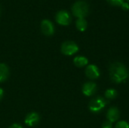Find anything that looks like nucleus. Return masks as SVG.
Wrapping results in <instances>:
<instances>
[{"label":"nucleus","instance_id":"f257e3e1","mask_svg":"<svg viewBox=\"0 0 129 128\" xmlns=\"http://www.w3.org/2000/svg\"><path fill=\"white\" fill-rule=\"evenodd\" d=\"M110 76L115 83H121L128 77L126 67L121 63H114L110 67Z\"/></svg>","mask_w":129,"mask_h":128},{"label":"nucleus","instance_id":"f03ea898","mask_svg":"<svg viewBox=\"0 0 129 128\" xmlns=\"http://www.w3.org/2000/svg\"><path fill=\"white\" fill-rule=\"evenodd\" d=\"M72 12L78 18H85L88 14L89 5L85 1L79 0L73 5Z\"/></svg>","mask_w":129,"mask_h":128},{"label":"nucleus","instance_id":"7ed1b4c3","mask_svg":"<svg viewBox=\"0 0 129 128\" xmlns=\"http://www.w3.org/2000/svg\"><path fill=\"white\" fill-rule=\"evenodd\" d=\"M107 101L101 97H98L91 100L89 103V109L94 113L101 112L107 105Z\"/></svg>","mask_w":129,"mask_h":128},{"label":"nucleus","instance_id":"20e7f679","mask_svg":"<svg viewBox=\"0 0 129 128\" xmlns=\"http://www.w3.org/2000/svg\"><path fill=\"white\" fill-rule=\"evenodd\" d=\"M79 51V46L71 41H65L61 45V52L67 56H72Z\"/></svg>","mask_w":129,"mask_h":128},{"label":"nucleus","instance_id":"39448f33","mask_svg":"<svg viewBox=\"0 0 129 128\" xmlns=\"http://www.w3.org/2000/svg\"><path fill=\"white\" fill-rule=\"evenodd\" d=\"M55 20L56 22L61 26H68L71 23V16L68 11L65 10H60L57 13Z\"/></svg>","mask_w":129,"mask_h":128},{"label":"nucleus","instance_id":"423d86ee","mask_svg":"<svg viewBox=\"0 0 129 128\" xmlns=\"http://www.w3.org/2000/svg\"><path fill=\"white\" fill-rule=\"evenodd\" d=\"M41 29L44 35L51 36L54 33V26L49 20H43L41 23Z\"/></svg>","mask_w":129,"mask_h":128},{"label":"nucleus","instance_id":"0eeeda50","mask_svg":"<svg viewBox=\"0 0 129 128\" xmlns=\"http://www.w3.org/2000/svg\"><path fill=\"white\" fill-rule=\"evenodd\" d=\"M85 75L90 79H97L100 77V71L97 66L88 65L85 69Z\"/></svg>","mask_w":129,"mask_h":128},{"label":"nucleus","instance_id":"6e6552de","mask_svg":"<svg viewBox=\"0 0 129 128\" xmlns=\"http://www.w3.org/2000/svg\"><path fill=\"white\" fill-rule=\"evenodd\" d=\"M97 91V84L94 82H86L82 87V93L85 96L91 97Z\"/></svg>","mask_w":129,"mask_h":128},{"label":"nucleus","instance_id":"1a4fd4ad","mask_svg":"<svg viewBox=\"0 0 129 128\" xmlns=\"http://www.w3.org/2000/svg\"><path fill=\"white\" fill-rule=\"evenodd\" d=\"M40 118L38 113L36 112H31L26 115L25 118V124L29 127H34L39 122Z\"/></svg>","mask_w":129,"mask_h":128},{"label":"nucleus","instance_id":"9d476101","mask_svg":"<svg viewBox=\"0 0 129 128\" xmlns=\"http://www.w3.org/2000/svg\"><path fill=\"white\" fill-rule=\"evenodd\" d=\"M107 120L109 121H110L111 123L116 122V121H118V119L119 118V111L116 107H112L110 108L107 114Z\"/></svg>","mask_w":129,"mask_h":128},{"label":"nucleus","instance_id":"9b49d317","mask_svg":"<svg viewBox=\"0 0 129 128\" xmlns=\"http://www.w3.org/2000/svg\"><path fill=\"white\" fill-rule=\"evenodd\" d=\"M9 76V69L5 63H0V82H3L8 79Z\"/></svg>","mask_w":129,"mask_h":128},{"label":"nucleus","instance_id":"f8f14e48","mask_svg":"<svg viewBox=\"0 0 129 128\" xmlns=\"http://www.w3.org/2000/svg\"><path fill=\"white\" fill-rule=\"evenodd\" d=\"M73 63L74 64L77 66V67H83L85 66L88 63V60L83 56H78L76 57L73 60Z\"/></svg>","mask_w":129,"mask_h":128},{"label":"nucleus","instance_id":"ddd939ff","mask_svg":"<svg viewBox=\"0 0 129 128\" xmlns=\"http://www.w3.org/2000/svg\"><path fill=\"white\" fill-rule=\"evenodd\" d=\"M76 26L78 30L81 32H84L86 30L88 27V23L87 20L85 18H78L76 21Z\"/></svg>","mask_w":129,"mask_h":128},{"label":"nucleus","instance_id":"4468645a","mask_svg":"<svg viewBox=\"0 0 129 128\" xmlns=\"http://www.w3.org/2000/svg\"><path fill=\"white\" fill-rule=\"evenodd\" d=\"M117 95H118L117 91L115 89H113V88L108 89L105 92V97L107 99H115L117 97Z\"/></svg>","mask_w":129,"mask_h":128},{"label":"nucleus","instance_id":"2eb2a0df","mask_svg":"<svg viewBox=\"0 0 129 128\" xmlns=\"http://www.w3.org/2000/svg\"><path fill=\"white\" fill-rule=\"evenodd\" d=\"M107 2L113 6H120L122 5V3L125 2V0H107Z\"/></svg>","mask_w":129,"mask_h":128},{"label":"nucleus","instance_id":"dca6fc26","mask_svg":"<svg viewBox=\"0 0 129 128\" xmlns=\"http://www.w3.org/2000/svg\"><path fill=\"white\" fill-rule=\"evenodd\" d=\"M116 128H129V124L125 121H120L116 124Z\"/></svg>","mask_w":129,"mask_h":128},{"label":"nucleus","instance_id":"f3484780","mask_svg":"<svg viewBox=\"0 0 129 128\" xmlns=\"http://www.w3.org/2000/svg\"><path fill=\"white\" fill-rule=\"evenodd\" d=\"M102 128H113V123L109 121H107L103 124Z\"/></svg>","mask_w":129,"mask_h":128},{"label":"nucleus","instance_id":"a211bd4d","mask_svg":"<svg viewBox=\"0 0 129 128\" xmlns=\"http://www.w3.org/2000/svg\"><path fill=\"white\" fill-rule=\"evenodd\" d=\"M121 7H122V8L123 9V10H125V11H128L129 9V4L128 2H123L122 3V5H121Z\"/></svg>","mask_w":129,"mask_h":128},{"label":"nucleus","instance_id":"6ab92c4d","mask_svg":"<svg viewBox=\"0 0 129 128\" xmlns=\"http://www.w3.org/2000/svg\"><path fill=\"white\" fill-rule=\"evenodd\" d=\"M8 128H23L22 126L19 124H13L12 125H11Z\"/></svg>","mask_w":129,"mask_h":128},{"label":"nucleus","instance_id":"aec40b11","mask_svg":"<svg viewBox=\"0 0 129 128\" xmlns=\"http://www.w3.org/2000/svg\"><path fill=\"white\" fill-rule=\"evenodd\" d=\"M3 96H4V91H3V89H2V88H0V100L2 99Z\"/></svg>","mask_w":129,"mask_h":128},{"label":"nucleus","instance_id":"412c9836","mask_svg":"<svg viewBox=\"0 0 129 128\" xmlns=\"http://www.w3.org/2000/svg\"><path fill=\"white\" fill-rule=\"evenodd\" d=\"M128 2H129V0H128Z\"/></svg>","mask_w":129,"mask_h":128},{"label":"nucleus","instance_id":"4be33fe9","mask_svg":"<svg viewBox=\"0 0 129 128\" xmlns=\"http://www.w3.org/2000/svg\"><path fill=\"white\" fill-rule=\"evenodd\" d=\"M0 13H1V10H0Z\"/></svg>","mask_w":129,"mask_h":128}]
</instances>
